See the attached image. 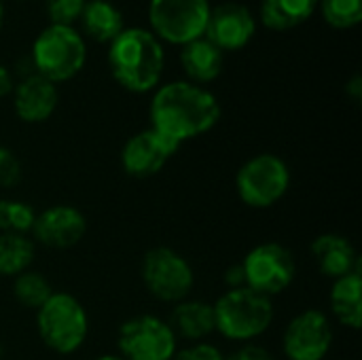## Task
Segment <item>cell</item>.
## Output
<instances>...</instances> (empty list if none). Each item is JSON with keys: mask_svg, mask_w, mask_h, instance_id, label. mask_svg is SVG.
I'll list each match as a JSON object with an SVG mask.
<instances>
[{"mask_svg": "<svg viewBox=\"0 0 362 360\" xmlns=\"http://www.w3.org/2000/svg\"><path fill=\"white\" fill-rule=\"evenodd\" d=\"M87 49L72 25L45 28L32 45V64L36 74L51 83H64L81 72Z\"/></svg>", "mask_w": 362, "mask_h": 360, "instance_id": "277c9868", "label": "cell"}, {"mask_svg": "<svg viewBox=\"0 0 362 360\" xmlns=\"http://www.w3.org/2000/svg\"><path fill=\"white\" fill-rule=\"evenodd\" d=\"M172 360H225L223 352L212 344H193L185 350H176Z\"/></svg>", "mask_w": 362, "mask_h": 360, "instance_id": "83f0119b", "label": "cell"}, {"mask_svg": "<svg viewBox=\"0 0 362 360\" xmlns=\"http://www.w3.org/2000/svg\"><path fill=\"white\" fill-rule=\"evenodd\" d=\"M180 62L191 83L204 85L221 76L225 66V53L216 45H212L206 36H202L182 45Z\"/></svg>", "mask_w": 362, "mask_h": 360, "instance_id": "e0dca14e", "label": "cell"}, {"mask_svg": "<svg viewBox=\"0 0 362 360\" xmlns=\"http://www.w3.org/2000/svg\"><path fill=\"white\" fill-rule=\"evenodd\" d=\"M13 295L15 299L25 306V308H32V310H38L47 303V299L53 295V289L49 284V280L38 274V272H23L15 278V284H13Z\"/></svg>", "mask_w": 362, "mask_h": 360, "instance_id": "603a6c76", "label": "cell"}, {"mask_svg": "<svg viewBox=\"0 0 362 360\" xmlns=\"http://www.w3.org/2000/svg\"><path fill=\"white\" fill-rule=\"evenodd\" d=\"M208 17V0H151L148 4L153 34L174 45H187L202 38Z\"/></svg>", "mask_w": 362, "mask_h": 360, "instance_id": "ba28073f", "label": "cell"}, {"mask_svg": "<svg viewBox=\"0 0 362 360\" xmlns=\"http://www.w3.org/2000/svg\"><path fill=\"white\" fill-rule=\"evenodd\" d=\"M322 17L337 30L354 28L362 19V0H320Z\"/></svg>", "mask_w": 362, "mask_h": 360, "instance_id": "d4e9b609", "label": "cell"}, {"mask_svg": "<svg viewBox=\"0 0 362 360\" xmlns=\"http://www.w3.org/2000/svg\"><path fill=\"white\" fill-rule=\"evenodd\" d=\"M2 352H4V350H2V346H0V360H2Z\"/></svg>", "mask_w": 362, "mask_h": 360, "instance_id": "e575fe53", "label": "cell"}, {"mask_svg": "<svg viewBox=\"0 0 362 360\" xmlns=\"http://www.w3.org/2000/svg\"><path fill=\"white\" fill-rule=\"evenodd\" d=\"M225 282L229 284V289H242V286H246L242 265H233V267H229V269H227V274H225Z\"/></svg>", "mask_w": 362, "mask_h": 360, "instance_id": "f546056e", "label": "cell"}, {"mask_svg": "<svg viewBox=\"0 0 362 360\" xmlns=\"http://www.w3.org/2000/svg\"><path fill=\"white\" fill-rule=\"evenodd\" d=\"M165 53L159 38L142 28H125L108 49L115 81L134 93H146L161 81Z\"/></svg>", "mask_w": 362, "mask_h": 360, "instance_id": "7a4b0ae2", "label": "cell"}, {"mask_svg": "<svg viewBox=\"0 0 362 360\" xmlns=\"http://www.w3.org/2000/svg\"><path fill=\"white\" fill-rule=\"evenodd\" d=\"M320 0H263L261 19L269 30H291L312 17Z\"/></svg>", "mask_w": 362, "mask_h": 360, "instance_id": "44dd1931", "label": "cell"}, {"mask_svg": "<svg viewBox=\"0 0 362 360\" xmlns=\"http://www.w3.org/2000/svg\"><path fill=\"white\" fill-rule=\"evenodd\" d=\"M346 91H348V93H350V95H352V98H354L356 102L361 100V95H362V79H361V76H358V74H354V76H352V81H350V83L346 85Z\"/></svg>", "mask_w": 362, "mask_h": 360, "instance_id": "1f68e13d", "label": "cell"}, {"mask_svg": "<svg viewBox=\"0 0 362 360\" xmlns=\"http://www.w3.org/2000/svg\"><path fill=\"white\" fill-rule=\"evenodd\" d=\"M212 308L216 331L231 342H252L261 337L274 320L272 299L248 286L229 289Z\"/></svg>", "mask_w": 362, "mask_h": 360, "instance_id": "3957f363", "label": "cell"}, {"mask_svg": "<svg viewBox=\"0 0 362 360\" xmlns=\"http://www.w3.org/2000/svg\"><path fill=\"white\" fill-rule=\"evenodd\" d=\"M36 212L19 199H0V233L28 236L34 227Z\"/></svg>", "mask_w": 362, "mask_h": 360, "instance_id": "cb8c5ba5", "label": "cell"}, {"mask_svg": "<svg viewBox=\"0 0 362 360\" xmlns=\"http://www.w3.org/2000/svg\"><path fill=\"white\" fill-rule=\"evenodd\" d=\"M291 187V170L278 155L263 153L248 159L238 176L235 191L240 199L250 208H272L278 204Z\"/></svg>", "mask_w": 362, "mask_h": 360, "instance_id": "8992f818", "label": "cell"}, {"mask_svg": "<svg viewBox=\"0 0 362 360\" xmlns=\"http://www.w3.org/2000/svg\"><path fill=\"white\" fill-rule=\"evenodd\" d=\"M2 21H4V4L0 0V28H2Z\"/></svg>", "mask_w": 362, "mask_h": 360, "instance_id": "836d02e7", "label": "cell"}, {"mask_svg": "<svg viewBox=\"0 0 362 360\" xmlns=\"http://www.w3.org/2000/svg\"><path fill=\"white\" fill-rule=\"evenodd\" d=\"M117 346L123 360H172L178 337L165 320L146 314L121 325Z\"/></svg>", "mask_w": 362, "mask_h": 360, "instance_id": "30bf717a", "label": "cell"}, {"mask_svg": "<svg viewBox=\"0 0 362 360\" xmlns=\"http://www.w3.org/2000/svg\"><path fill=\"white\" fill-rule=\"evenodd\" d=\"M218 119V100L191 81H176L159 87L151 102V127L180 146L208 134Z\"/></svg>", "mask_w": 362, "mask_h": 360, "instance_id": "6da1fadb", "label": "cell"}, {"mask_svg": "<svg viewBox=\"0 0 362 360\" xmlns=\"http://www.w3.org/2000/svg\"><path fill=\"white\" fill-rule=\"evenodd\" d=\"M87 231V221L74 206H51L36 214L32 236L47 248L66 250L76 246Z\"/></svg>", "mask_w": 362, "mask_h": 360, "instance_id": "5bb4252c", "label": "cell"}, {"mask_svg": "<svg viewBox=\"0 0 362 360\" xmlns=\"http://www.w3.org/2000/svg\"><path fill=\"white\" fill-rule=\"evenodd\" d=\"M13 89H15L13 76H11V72H8V68L0 64V98L13 93Z\"/></svg>", "mask_w": 362, "mask_h": 360, "instance_id": "4dcf8cb0", "label": "cell"}, {"mask_svg": "<svg viewBox=\"0 0 362 360\" xmlns=\"http://www.w3.org/2000/svg\"><path fill=\"white\" fill-rule=\"evenodd\" d=\"M257 32V21L248 6L240 2H223L210 8L204 36L223 53L246 47Z\"/></svg>", "mask_w": 362, "mask_h": 360, "instance_id": "4fadbf2b", "label": "cell"}, {"mask_svg": "<svg viewBox=\"0 0 362 360\" xmlns=\"http://www.w3.org/2000/svg\"><path fill=\"white\" fill-rule=\"evenodd\" d=\"M312 257L318 269L322 272V276L331 280H339L361 269V261L354 244L339 233L318 236L312 244Z\"/></svg>", "mask_w": 362, "mask_h": 360, "instance_id": "2e32d148", "label": "cell"}, {"mask_svg": "<svg viewBox=\"0 0 362 360\" xmlns=\"http://www.w3.org/2000/svg\"><path fill=\"white\" fill-rule=\"evenodd\" d=\"M95 360H123L119 354H104V356H98Z\"/></svg>", "mask_w": 362, "mask_h": 360, "instance_id": "d6a6232c", "label": "cell"}, {"mask_svg": "<svg viewBox=\"0 0 362 360\" xmlns=\"http://www.w3.org/2000/svg\"><path fill=\"white\" fill-rule=\"evenodd\" d=\"M176 337L189 342H202L216 331L214 327V308L212 303L199 299H185L176 303L172 318L168 323Z\"/></svg>", "mask_w": 362, "mask_h": 360, "instance_id": "ac0fdd59", "label": "cell"}, {"mask_svg": "<svg viewBox=\"0 0 362 360\" xmlns=\"http://www.w3.org/2000/svg\"><path fill=\"white\" fill-rule=\"evenodd\" d=\"M180 144L172 142L163 134L155 132L153 127L134 134L123 151H121V163L123 170L134 178H151L159 174L165 163L178 153Z\"/></svg>", "mask_w": 362, "mask_h": 360, "instance_id": "7c38bea8", "label": "cell"}, {"mask_svg": "<svg viewBox=\"0 0 362 360\" xmlns=\"http://www.w3.org/2000/svg\"><path fill=\"white\" fill-rule=\"evenodd\" d=\"M240 265L244 272L246 286L269 299L284 293L293 284L297 274V265L291 250L274 242L255 246Z\"/></svg>", "mask_w": 362, "mask_h": 360, "instance_id": "9c48e42d", "label": "cell"}, {"mask_svg": "<svg viewBox=\"0 0 362 360\" xmlns=\"http://www.w3.org/2000/svg\"><path fill=\"white\" fill-rule=\"evenodd\" d=\"M142 282L155 299L176 306L191 295L195 274L191 263L180 252L159 246L144 255Z\"/></svg>", "mask_w": 362, "mask_h": 360, "instance_id": "52a82bcc", "label": "cell"}, {"mask_svg": "<svg viewBox=\"0 0 362 360\" xmlns=\"http://www.w3.org/2000/svg\"><path fill=\"white\" fill-rule=\"evenodd\" d=\"M225 360H276L274 354L261 346H252V344H246L242 348H238L235 352H231L229 356H225Z\"/></svg>", "mask_w": 362, "mask_h": 360, "instance_id": "f1b7e54d", "label": "cell"}, {"mask_svg": "<svg viewBox=\"0 0 362 360\" xmlns=\"http://www.w3.org/2000/svg\"><path fill=\"white\" fill-rule=\"evenodd\" d=\"M331 346L333 325L320 310L297 314L282 335V350L288 360H325Z\"/></svg>", "mask_w": 362, "mask_h": 360, "instance_id": "8fae6325", "label": "cell"}, {"mask_svg": "<svg viewBox=\"0 0 362 360\" xmlns=\"http://www.w3.org/2000/svg\"><path fill=\"white\" fill-rule=\"evenodd\" d=\"M34 242L28 236L0 233V276L17 278L28 272L34 261Z\"/></svg>", "mask_w": 362, "mask_h": 360, "instance_id": "7402d4cb", "label": "cell"}, {"mask_svg": "<svg viewBox=\"0 0 362 360\" xmlns=\"http://www.w3.org/2000/svg\"><path fill=\"white\" fill-rule=\"evenodd\" d=\"M19 180H21V163L17 155L11 149L0 146V187L11 189L17 187Z\"/></svg>", "mask_w": 362, "mask_h": 360, "instance_id": "4316f807", "label": "cell"}, {"mask_svg": "<svg viewBox=\"0 0 362 360\" xmlns=\"http://www.w3.org/2000/svg\"><path fill=\"white\" fill-rule=\"evenodd\" d=\"M36 327L42 344L57 354L76 352L89 333V318L81 301L68 293H53L36 310Z\"/></svg>", "mask_w": 362, "mask_h": 360, "instance_id": "5b68a950", "label": "cell"}, {"mask_svg": "<svg viewBox=\"0 0 362 360\" xmlns=\"http://www.w3.org/2000/svg\"><path fill=\"white\" fill-rule=\"evenodd\" d=\"M78 19L83 21L85 32L98 42H112L125 30L121 11L108 0L85 2V8Z\"/></svg>", "mask_w": 362, "mask_h": 360, "instance_id": "ffe728a7", "label": "cell"}, {"mask_svg": "<svg viewBox=\"0 0 362 360\" xmlns=\"http://www.w3.org/2000/svg\"><path fill=\"white\" fill-rule=\"evenodd\" d=\"M331 312L335 320L348 329H361L362 325V276L361 269L333 280Z\"/></svg>", "mask_w": 362, "mask_h": 360, "instance_id": "d6986e66", "label": "cell"}, {"mask_svg": "<svg viewBox=\"0 0 362 360\" xmlns=\"http://www.w3.org/2000/svg\"><path fill=\"white\" fill-rule=\"evenodd\" d=\"M87 0H47L49 19L55 25H72L74 19L81 17Z\"/></svg>", "mask_w": 362, "mask_h": 360, "instance_id": "484cf974", "label": "cell"}, {"mask_svg": "<svg viewBox=\"0 0 362 360\" xmlns=\"http://www.w3.org/2000/svg\"><path fill=\"white\" fill-rule=\"evenodd\" d=\"M13 106L21 121L42 123L57 108V87L36 72L28 74L13 89Z\"/></svg>", "mask_w": 362, "mask_h": 360, "instance_id": "9a60e30c", "label": "cell"}]
</instances>
